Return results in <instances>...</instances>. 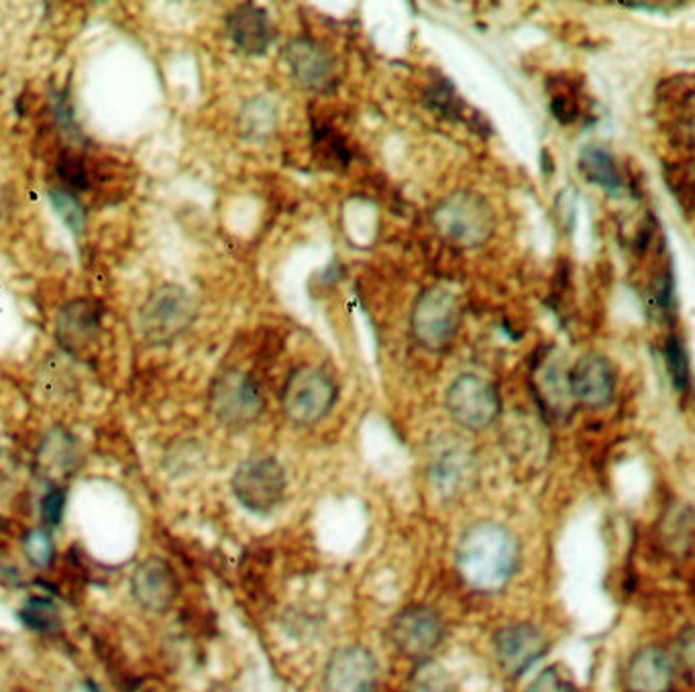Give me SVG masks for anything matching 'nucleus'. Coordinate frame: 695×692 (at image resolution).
Segmentation results:
<instances>
[{
    "label": "nucleus",
    "mask_w": 695,
    "mask_h": 692,
    "mask_svg": "<svg viewBox=\"0 0 695 692\" xmlns=\"http://www.w3.org/2000/svg\"><path fill=\"white\" fill-rule=\"evenodd\" d=\"M410 326L423 348L430 353L449 348L461 326L459 298L445 285H430L416 300Z\"/></svg>",
    "instance_id": "nucleus-4"
},
{
    "label": "nucleus",
    "mask_w": 695,
    "mask_h": 692,
    "mask_svg": "<svg viewBox=\"0 0 695 692\" xmlns=\"http://www.w3.org/2000/svg\"><path fill=\"white\" fill-rule=\"evenodd\" d=\"M180 593V581L170 562L151 556L137 564L131 576V595L149 613H165Z\"/></svg>",
    "instance_id": "nucleus-15"
},
{
    "label": "nucleus",
    "mask_w": 695,
    "mask_h": 692,
    "mask_svg": "<svg viewBox=\"0 0 695 692\" xmlns=\"http://www.w3.org/2000/svg\"><path fill=\"white\" fill-rule=\"evenodd\" d=\"M231 489L249 513L269 516L284 504L288 477L284 466L271 456H252L237 466Z\"/></svg>",
    "instance_id": "nucleus-5"
},
{
    "label": "nucleus",
    "mask_w": 695,
    "mask_h": 692,
    "mask_svg": "<svg viewBox=\"0 0 695 692\" xmlns=\"http://www.w3.org/2000/svg\"><path fill=\"white\" fill-rule=\"evenodd\" d=\"M522 550L516 533L498 521H475L461 536L455 562L466 585L498 593L518 573Z\"/></svg>",
    "instance_id": "nucleus-1"
},
{
    "label": "nucleus",
    "mask_w": 695,
    "mask_h": 692,
    "mask_svg": "<svg viewBox=\"0 0 695 692\" xmlns=\"http://www.w3.org/2000/svg\"><path fill=\"white\" fill-rule=\"evenodd\" d=\"M379 668L374 652L360 644L336 648L324 666V692H375Z\"/></svg>",
    "instance_id": "nucleus-10"
},
{
    "label": "nucleus",
    "mask_w": 695,
    "mask_h": 692,
    "mask_svg": "<svg viewBox=\"0 0 695 692\" xmlns=\"http://www.w3.org/2000/svg\"><path fill=\"white\" fill-rule=\"evenodd\" d=\"M284 60L296 84L312 93H329L336 84L333 55L321 43L308 37L292 40L284 50Z\"/></svg>",
    "instance_id": "nucleus-14"
},
{
    "label": "nucleus",
    "mask_w": 695,
    "mask_h": 692,
    "mask_svg": "<svg viewBox=\"0 0 695 692\" xmlns=\"http://www.w3.org/2000/svg\"><path fill=\"white\" fill-rule=\"evenodd\" d=\"M336 386L317 367H298L281 389V412L296 426H314L336 401Z\"/></svg>",
    "instance_id": "nucleus-6"
},
{
    "label": "nucleus",
    "mask_w": 695,
    "mask_h": 692,
    "mask_svg": "<svg viewBox=\"0 0 695 692\" xmlns=\"http://www.w3.org/2000/svg\"><path fill=\"white\" fill-rule=\"evenodd\" d=\"M665 360L671 381L677 391H689L692 386V371H689V357L680 336H671L665 345Z\"/></svg>",
    "instance_id": "nucleus-30"
},
{
    "label": "nucleus",
    "mask_w": 695,
    "mask_h": 692,
    "mask_svg": "<svg viewBox=\"0 0 695 692\" xmlns=\"http://www.w3.org/2000/svg\"><path fill=\"white\" fill-rule=\"evenodd\" d=\"M577 167L581 175L596 184L603 187L608 194L618 196L622 192V177L616 167L614 155L602 145H586L579 151V160Z\"/></svg>",
    "instance_id": "nucleus-20"
},
{
    "label": "nucleus",
    "mask_w": 695,
    "mask_h": 692,
    "mask_svg": "<svg viewBox=\"0 0 695 692\" xmlns=\"http://www.w3.org/2000/svg\"><path fill=\"white\" fill-rule=\"evenodd\" d=\"M547 90L550 94V112L562 125H569L579 119L581 107L577 98V86L565 78H550L547 82Z\"/></svg>",
    "instance_id": "nucleus-26"
},
{
    "label": "nucleus",
    "mask_w": 695,
    "mask_h": 692,
    "mask_svg": "<svg viewBox=\"0 0 695 692\" xmlns=\"http://www.w3.org/2000/svg\"><path fill=\"white\" fill-rule=\"evenodd\" d=\"M492 650L500 670L510 679H518L547 653L548 639L533 624H510L495 631Z\"/></svg>",
    "instance_id": "nucleus-11"
},
{
    "label": "nucleus",
    "mask_w": 695,
    "mask_h": 692,
    "mask_svg": "<svg viewBox=\"0 0 695 692\" xmlns=\"http://www.w3.org/2000/svg\"><path fill=\"white\" fill-rule=\"evenodd\" d=\"M194 318V298L180 285H161L139 310V331L149 345H172Z\"/></svg>",
    "instance_id": "nucleus-3"
},
{
    "label": "nucleus",
    "mask_w": 695,
    "mask_h": 692,
    "mask_svg": "<svg viewBox=\"0 0 695 692\" xmlns=\"http://www.w3.org/2000/svg\"><path fill=\"white\" fill-rule=\"evenodd\" d=\"M50 201L54 204L55 213L64 218L67 228H72L76 235H81L86 225V213L84 206L74 194V190L66 186H55L50 190Z\"/></svg>",
    "instance_id": "nucleus-29"
},
{
    "label": "nucleus",
    "mask_w": 695,
    "mask_h": 692,
    "mask_svg": "<svg viewBox=\"0 0 695 692\" xmlns=\"http://www.w3.org/2000/svg\"><path fill=\"white\" fill-rule=\"evenodd\" d=\"M276 127V112L266 100L257 98L243 108L242 129L245 137L266 139Z\"/></svg>",
    "instance_id": "nucleus-28"
},
{
    "label": "nucleus",
    "mask_w": 695,
    "mask_h": 692,
    "mask_svg": "<svg viewBox=\"0 0 695 692\" xmlns=\"http://www.w3.org/2000/svg\"><path fill=\"white\" fill-rule=\"evenodd\" d=\"M209 408L218 424L228 430H245L264 412V396L249 375L228 369L214 377Z\"/></svg>",
    "instance_id": "nucleus-7"
},
{
    "label": "nucleus",
    "mask_w": 695,
    "mask_h": 692,
    "mask_svg": "<svg viewBox=\"0 0 695 692\" xmlns=\"http://www.w3.org/2000/svg\"><path fill=\"white\" fill-rule=\"evenodd\" d=\"M571 400L589 410L608 408L616 396V367L600 353H588L567 374Z\"/></svg>",
    "instance_id": "nucleus-12"
},
{
    "label": "nucleus",
    "mask_w": 695,
    "mask_h": 692,
    "mask_svg": "<svg viewBox=\"0 0 695 692\" xmlns=\"http://www.w3.org/2000/svg\"><path fill=\"white\" fill-rule=\"evenodd\" d=\"M665 177H667L671 192L677 196L685 214L692 213L694 204V165L692 160L667 161L665 163Z\"/></svg>",
    "instance_id": "nucleus-27"
},
{
    "label": "nucleus",
    "mask_w": 695,
    "mask_h": 692,
    "mask_svg": "<svg viewBox=\"0 0 695 692\" xmlns=\"http://www.w3.org/2000/svg\"><path fill=\"white\" fill-rule=\"evenodd\" d=\"M471 477V458L461 451H449L432 466V479L447 497L459 495Z\"/></svg>",
    "instance_id": "nucleus-21"
},
{
    "label": "nucleus",
    "mask_w": 695,
    "mask_h": 692,
    "mask_svg": "<svg viewBox=\"0 0 695 692\" xmlns=\"http://www.w3.org/2000/svg\"><path fill=\"white\" fill-rule=\"evenodd\" d=\"M312 153L322 167L334 172L345 170L351 161V151L343 137L322 122L312 127Z\"/></svg>",
    "instance_id": "nucleus-22"
},
{
    "label": "nucleus",
    "mask_w": 695,
    "mask_h": 692,
    "mask_svg": "<svg viewBox=\"0 0 695 692\" xmlns=\"http://www.w3.org/2000/svg\"><path fill=\"white\" fill-rule=\"evenodd\" d=\"M535 375L538 398L543 400L548 410L557 412L567 401H571L569 386H567V374H562V369L555 365V360L548 359L543 365H538Z\"/></svg>",
    "instance_id": "nucleus-23"
},
{
    "label": "nucleus",
    "mask_w": 695,
    "mask_h": 692,
    "mask_svg": "<svg viewBox=\"0 0 695 692\" xmlns=\"http://www.w3.org/2000/svg\"><path fill=\"white\" fill-rule=\"evenodd\" d=\"M100 336V310L88 300H74L57 312L55 340L70 355H84Z\"/></svg>",
    "instance_id": "nucleus-16"
},
{
    "label": "nucleus",
    "mask_w": 695,
    "mask_h": 692,
    "mask_svg": "<svg viewBox=\"0 0 695 692\" xmlns=\"http://www.w3.org/2000/svg\"><path fill=\"white\" fill-rule=\"evenodd\" d=\"M656 108L665 115L663 129L680 149L694 155V80L689 74H677L661 82L656 90Z\"/></svg>",
    "instance_id": "nucleus-13"
},
{
    "label": "nucleus",
    "mask_w": 695,
    "mask_h": 692,
    "mask_svg": "<svg viewBox=\"0 0 695 692\" xmlns=\"http://www.w3.org/2000/svg\"><path fill=\"white\" fill-rule=\"evenodd\" d=\"M445 403L455 422L471 432L492 426L502 412L498 389L475 374L459 375L447 389Z\"/></svg>",
    "instance_id": "nucleus-8"
},
{
    "label": "nucleus",
    "mask_w": 695,
    "mask_h": 692,
    "mask_svg": "<svg viewBox=\"0 0 695 692\" xmlns=\"http://www.w3.org/2000/svg\"><path fill=\"white\" fill-rule=\"evenodd\" d=\"M64 509H66V489L60 485H52L50 491L43 495L41 499V528L45 530H54L60 526V521L64 519Z\"/></svg>",
    "instance_id": "nucleus-32"
},
{
    "label": "nucleus",
    "mask_w": 695,
    "mask_h": 692,
    "mask_svg": "<svg viewBox=\"0 0 695 692\" xmlns=\"http://www.w3.org/2000/svg\"><path fill=\"white\" fill-rule=\"evenodd\" d=\"M228 37L245 55H264L268 52L276 31L269 14L252 2L237 7L227 19Z\"/></svg>",
    "instance_id": "nucleus-18"
},
{
    "label": "nucleus",
    "mask_w": 695,
    "mask_h": 692,
    "mask_svg": "<svg viewBox=\"0 0 695 692\" xmlns=\"http://www.w3.org/2000/svg\"><path fill=\"white\" fill-rule=\"evenodd\" d=\"M675 662L661 646H644L632 653L627 672V692H673Z\"/></svg>",
    "instance_id": "nucleus-17"
},
{
    "label": "nucleus",
    "mask_w": 695,
    "mask_h": 692,
    "mask_svg": "<svg viewBox=\"0 0 695 692\" xmlns=\"http://www.w3.org/2000/svg\"><path fill=\"white\" fill-rule=\"evenodd\" d=\"M677 662L687 677L694 670V627L687 626L677 638Z\"/></svg>",
    "instance_id": "nucleus-35"
},
{
    "label": "nucleus",
    "mask_w": 695,
    "mask_h": 692,
    "mask_svg": "<svg viewBox=\"0 0 695 692\" xmlns=\"http://www.w3.org/2000/svg\"><path fill=\"white\" fill-rule=\"evenodd\" d=\"M78 465V444L72 439V434L54 428L38 451V471L43 475V479L54 480L52 485H57L55 480L66 479L72 475V471Z\"/></svg>",
    "instance_id": "nucleus-19"
},
{
    "label": "nucleus",
    "mask_w": 695,
    "mask_h": 692,
    "mask_svg": "<svg viewBox=\"0 0 695 692\" xmlns=\"http://www.w3.org/2000/svg\"><path fill=\"white\" fill-rule=\"evenodd\" d=\"M389 639L394 648L408 660L427 662L445 639L441 615L427 605H410L389 621Z\"/></svg>",
    "instance_id": "nucleus-9"
},
{
    "label": "nucleus",
    "mask_w": 695,
    "mask_h": 692,
    "mask_svg": "<svg viewBox=\"0 0 695 692\" xmlns=\"http://www.w3.org/2000/svg\"><path fill=\"white\" fill-rule=\"evenodd\" d=\"M21 624L35 634H54L62 627V612L47 597H31L19 609Z\"/></svg>",
    "instance_id": "nucleus-24"
},
{
    "label": "nucleus",
    "mask_w": 695,
    "mask_h": 692,
    "mask_svg": "<svg viewBox=\"0 0 695 692\" xmlns=\"http://www.w3.org/2000/svg\"><path fill=\"white\" fill-rule=\"evenodd\" d=\"M449 680L441 668L430 662H420L413 679V692H447Z\"/></svg>",
    "instance_id": "nucleus-33"
},
{
    "label": "nucleus",
    "mask_w": 695,
    "mask_h": 692,
    "mask_svg": "<svg viewBox=\"0 0 695 692\" xmlns=\"http://www.w3.org/2000/svg\"><path fill=\"white\" fill-rule=\"evenodd\" d=\"M23 548H25V556H28L29 562L35 564V566H40V569L50 566L52 560H54V538H52V532L45 530V528L31 530V532L25 536Z\"/></svg>",
    "instance_id": "nucleus-31"
},
{
    "label": "nucleus",
    "mask_w": 695,
    "mask_h": 692,
    "mask_svg": "<svg viewBox=\"0 0 695 692\" xmlns=\"http://www.w3.org/2000/svg\"><path fill=\"white\" fill-rule=\"evenodd\" d=\"M442 240L459 249L482 247L494 237L498 216L490 201L475 190H455L430 213Z\"/></svg>",
    "instance_id": "nucleus-2"
},
{
    "label": "nucleus",
    "mask_w": 695,
    "mask_h": 692,
    "mask_svg": "<svg viewBox=\"0 0 695 692\" xmlns=\"http://www.w3.org/2000/svg\"><path fill=\"white\" fill-rule=\"evenodd\" d=\"M425 105L447 120H466L468 115V105L461 100L453 84L445 78L427 88Z\"/></svg>",
    "instance_id": "nucleus-25"
},
{
    "label": "nucleus",
    "mask_w": 695,
    "mask_h": 692,
    "mask_svg": "<svg viewBox=\"0 0 695 692\" xmlns=\"http://www.w3.org/2000/svg\"><path fill=\"white\" fill-rule=\"evenodd\" d=\"M526 692H577L574 682L559 670V666L545 668Z\"/></svg>",
    "instance_id": "nucleus-34"
}]
</instances>
